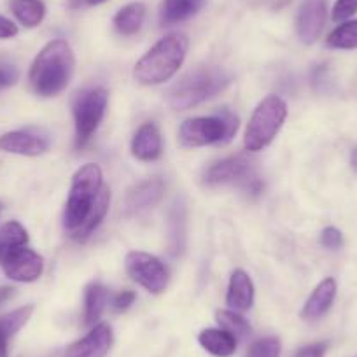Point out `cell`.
I'll use <instances>...</instances> for the list:
<instances>
[{"label": "cell", "mask_w": 357, "mask_h": 357, "mask_svg": "<svg viewBox=\"0 0 357 357\" xmlns=\"http://www.w3.org/2000/svg\"><path fill=\"white\" fill-rule=\"evenodd\" d=\"M146 6L142 2H130L123 6L114 16V26L123 36H133L139 32L146 20Z\"/></svg>", "instance_id": "cell-22"}, {"label": "cell", "mask_w": 357, "mask_h": 357, "mask_svg": "<svg viewBox=\"0 0 357 357\" xmlns=\"http://www.w3.org/2000/svg\"><path fill=\"white\" fill-rule=\"evenodd\" d=\"M109 204H111V191H109L107 188H102L97 200H95L93 208H91V212H89L88 218H86V221L82 222L75 231H72V238L77 240V242H84V240L100 226V222L104 221V218L107 215L109 211Z\"/></svg>", "instance_id": "cell-21"}, {"label": "cell", "mask_w": 357, "mask_h": 357, "mask_svg": "<svg viewBox=\"0 0 357 357\" xmlns=\"http://www.w3.org/2000/svg\"><path fill=\"white\" fill-rule=\"evenodd\" d=\"M326 350H328V343H312V345L305 347V349L298 350L294 357H324Z\"/></svg>", "instance_id": "cell-34"}, {"label": "cell", "mask_w": 357, "mask_h": 357, "mask_svg": "<svg viewBox=\"0 0 357 357\" xmlns=\"http://www.w3.org/2000/svg\"><path fill=\"white\" fill-rule=\"evenodd\" d=\"M321 243L326 247V249L336 250L342 247L343 243V235L338 228H333V226H328V228L322 229L321 233Z\"/></svg>", "instance_id": "cell-31"}, {"label": "cell", "mask_w": 357, "mask_h": 357, "mask_svg": "<svg viewBox=\"0 0 357 357\" xmlns=\"http://www.w3.org/2000/svg\"><path fill=\"white\" fill-rule=\"evenodd\" d=\"M186 205L184 202L175 200L168 214V249L174 256L183 254L186 247V226H188Z\"/></svg>", "instance_id": "cell-19"}, {"label": "cell", "mask_w": 357, "mask_h": 357, "mask_svg": "<svg viewBox=\"0 0 357 357\" xmlns=\"http://www.w3.org/2000/svg\"><path fill=\"white\" fill-rule=\"evenodd\" d=\"M215 319H218L219 326H221L222 329H226L228 333H231L236 340L245 338L250 333L249 322L245 321V317L236 314L235 310H219L218 314H215Z\"/></svg>", "instance_id": "cell-28"}, {"label": "cell", "mask_w": 357, "mask_h": 357, "mask_svg": "<svg viewBox=\"0 0 357 357\" xmlns=\"http://www.w3.org/2000/svg\"><path fill=\"white\" fill-rule=\"evenodd\" d=\"M165 193V184L160 178H149L144 183L135 184L132 190L128 191L125 200V207L128 214H139V212L147 211V208L154 207L160 204Z\"/></svg>", "instance_id": "cell-14"}, {"label": "cell", "mask_w": 357, "mask_h": 357, "mask_svg": "<svg viewBox=\"0 0 357 357\" xmlns=\"http://www.w3.org/2000/svg\"><path fill=\"white\" fill-rule=\"evenodd\" d=\"M32 312L33 307L29 305V307L18 308V310L11 312V314L0 317V340L8 342L11 336H15L29 322V319L32 317Z\"/></svg>", "instance_id": "cell-27"}, {"label": "cell", "mask_w": 357, "mask_h": 357, "mask_svg": "<svg viewBox=\"0 0 357 357\" xmlns=\"http://www.w3.org/2000/svg\"><path fill=\"white\" fill-rule=\"evenodd\" d=\"M333 50H357V20L343 22L326 39Z\"/></svg>", "instance_id": "cell-25"}, {"label": "cell", "mask_w": 357, "mask_h": 357, "mask_svg": "<svg viewBox=\"0 0 357 357\" xmlns=\"http://www.w3.org/2000/svg\"><path fill=\"white\" fill-rule=\"evenodd\" d=\"M250 177H254L252 161L245 154H236V156H229L226 160L218 161L212 167H208L204 175L205 183L211 184V186L233 183L245 184Z\"/></svg>", "instance_id": "cell-10"}, {"label": "cell", "mask_w": 357, "mask_h": 357, "mask_svg": "<svg viewBox=\"0 0 357 357\" xmlns=\"http://www.w3.org/2000/svg\"><path fill=\"white\" fill-rule=\"evenodd\" d=\"M18 36V26L6 16H0V39H13Z\"/></svg>", "instance_id": "cell-35"}, {"label": "cell", "mask_w": 357, "mask_h": 357, "mask_svg": "<svg viewBox=\"0 0 357 357\" xmlns=\"http://www.w3.org/2000/svg\"><path fill=\"white\" fill-rule=\"evenodd\" d=\"M190 40L184 33H168L158 40L133 68V77L146 86L168 81L183 67Z\"/></svg>", "instance_id": "cell-2"}, {"label": "cell", "mask_w": 357, "mask_h": 357, "mask_svg": "<svg viewBox=\"0 0 357 357\" xmlns=\"http://www.w3.org/2000/svg\"><path fill=\"white\" fill-rule=\"evenodd\" d=\"M328 18L326 0H305L296 15V32L301 43L314 44L321 36Z\"/></svg>", "instance_id": "cell-11"}, {"label": "cell", "mask_w": 357, "mask_h": 357, "mask_svg": "<svg viewBox=\"0 0 357 357\" xmlns=\"http://www.w3.org/2000/svg\"><path fill=\"white\" fill-rule=\"evenodd\" d=\"M50 149V140L30 132H9L0 137V151L22 156H39Z\"/></svg>", "instance_id": "cell-13"}, {"label": "cell", "mask_w": 357, "mask_h": 357, "mask_svg": "<svg viewBox=\"0 0 357 357\" xmlns=\"http://www.w3.org/2000/svg\"><path fill=\"white\" fill-rule=\"evenodd\" d=\"M198 342L200 345L207 350L208 354H212L214 357H231L236 350V342L238 340L228 333L226 329L212 328V329H204L198 336Z\"/></svg>", "instance_id": "cell-20"}, {"label": "cell", "mask_w": 357, "mask_h": 357, "mask_svg": "<svg viewBox=\"0 0 357 357\" xmlns=\"http://www.w3.org/2000/svg\"><path fill=\"white\" fill-rule=\"evenodd\" d=\"M11 11L22 25L36 29L46 16V6L40 0H11Z\"/></svg>", "instance_id": "cell-23"}, {"label": "cell", "mask_w": 357, "mask_h": 357, "mask_svg": "<svg viewBox=\"0 0 357 357\" xmlns=\"http://www.w3.org/2000/svg\"><path fill=\"white\" fill-rule=\"evenodd\" d=\"M109 300L107 287L95 282L86 287V307H84V322L88 326H93L102 317L105 310V305Z\"/></svg>", "instance_id": "cell-24"}, {"label": "cell", "mask_w": 357, "mask_h": 357, "mask_svg": "<svg viewBox=\"0 0 357 357\" xmlns=\"http://www.w3.org/2000/svg\"><path fill=\"white\" fill-rule=\"evenodd\" d=\"M226 303L235 312H245L254 305V284L243 270H235L229 277Z\"/></svg>", "instance_id": "cell-15"}, {"label": "cell", "mask_w": 357, "mask_h": 357, "mask_svg": "<svg viewBox=\"0 0 357 357\" xmlns=\"http://www.w3.org/2000/svg\"><path fill=\"white\" fill-rule=\"evenodd\" d=\"M126 272L139 286L153 294H160L167 289L168 273L165 264L156 256L140 250H133L126 256Z\"/></svg>", "instance_id": "cell-7"}, {"label": "cell", "mask_w": 357, "mask_h": 357, "mask_svg": "<svg viewBox=\"0 0 357 357\" xmlns=\"http://www.w3.org/2000/svg\"><path fill=\"white\" fill-rule=\"evenodd\" d=\"M287 116V105L277 95H270L259 102L256 111L252 112L249 125L245 130V149L257 153L272 144L279 130L282 128Z\"/></svg>", "instance_id": "cell-5"}, {"label": "cell", "mask_w": 357, "mask_h": 357, "mask_svg": "<svg viewBox=\"0 0 357 357\" xmlns=\"http://www.w3.org/2000/svg\"><path fill=\"white\" fill-rule=\"evenodd\" d=\"M0 264L6 275L16 282H33L44 270V259L32 249L18 247L0 254Z\"/></svg>", "instance_id": "cell-9"}, {"label": "cell", "mask_w": 357, "mask_h": 357, "mask_svg": "<svg viewBox=\"0 0 357 357\" xmlns=\"http://www.w3.org/2000/svg\"><path fill=\"white\" fill-rule=\"evenodd\" d=\"M357 15V0H336L333 6L331 18L333 22L343 23L349 22L352 16Z\"/></svg>", "instance_id": "cell-30"}, {"label": "cell", "mask_w": 357, "mask_h": 357, "mask_svg": "<svg viewBox=\"0 0 357 357\" xmlns=\"http://www.w3.org/2000/svg\"><path fill=\"white\" fill-rule=\"evenodd\" d=\"M26 242H29V233L18 221H9L0 228V254L25 247Z\"/></svg>", "instance_id": "cell-26"}, {"label": "cell", "mask_w": 357, "mask_h": 357, "mask_svg": "<svg viewBox=\"0 0 357 357\" xmlns=\"http://www.w3.org/2000/svg\"><path fill=\"white\" fill-rule=\"evenodd\" d=\"M178 137H181V142L188 147L226 144V123L221 114L188 119L181 126Z\"/></svg>", "instance_id": "cell-8"}, {"label": "cell", "mask_w": 357, "mask_h": 357, "mask_svg": "<svg viewBox=\"0 0 357 357\" xmlns=\"http://www.w3.org/2000/svg\"><path fill=\"white\" fill-rule=\"evenodd\" d=\"M132 153L140 161H154L161 156V133L154 123H146L137 130Z\"/></svg>", "instance_id": "cell-16"}, {"label": "cell", "mask_w": 357, "mask_h": 357, "mask_svg": "<svg viewBox=\"0 0 357 357\" xmlns=\"http://www.w3.org/2000/svg\"><path fill=\"white\" fill-rule=\"evenodd\" d=\"M109 95L105 89L95 88L86 89L79 93L74 100V119H75V140L77 147H82L91 135L97 132L107 109Z\"/></svg>", "instance_id": "cell-6"}, {"label": "cell", "mask_w": 357, "mask_h": 357, "mask_svg": "<svg viewBox=\"0 0 357 357\" xmlns=\"http://www.w3.org/2000/svg\"><path fill=\"white\" fill-rule=\"evenodd\" d=\"M336 298V280L335 279H324L317 287L314 289V293L310 294V298L305 303L303 310H301V317L307 319V321H315V319H321L322 315L328 314V310L331 308L333 301Z\"/></svg>", "instance_id": "cell-17"}, {"label": "cell", "mask_w": 357, "mask_h": 357, "mask_svg": "<svg viewBox=\"0 0 357 357\" xmlns=\"http://www.w3.org/2000/svg\"><path fill=\"white\" fill-rule=\"evenodd\" d=\"M0 357H8V342L0 340Z\"/></svg>", "instance_id": "cell-38"}, {"label": "cell", "mask_w": 357, "mask_h": 357, "mask_svg": "<svg viewBox=\"0 0 357 357\" xmlns=\"http://www.w3.org/2000/svg\"><path fill=\"white\" fill-rule=\"evenodd\" d=\"M15 294V289L9 286H0V305H4Z\"/></svg>", "instance_id": "cell-36"}, {"label": "cell", "mask_w": 357, "mask_h": 357, "mask_svg": "<svg viewBox=\"0 0 357 357\" xmlns=\"http://www.w3.org/2000/svg\"><path fill=\"white\" fill-rule=\"evenodd\" d=\"M114 335L109 324H97L84 338L72 343L65 357H105L111 350Z\"/></svg>", "instance_id": "cell-12"}, {"label": "cell", "mask_w": 357, "mask_h": 357, "mask_svg": "<svg viewBox=\"0 0 357 357\" xmlns=\"http://www.w3.org/2000/svg\"><path fill=\"white\" fill-rule=\"evenodd\" d=\"M20 72L16 70V67L8 63H0V88H6V86H11L18 81Z\"/></svg>", "instance_id": "cell-32"}, {"label": "cell", "mask_w": 357, "mask_h": 357, "mask_svg": "<svg viewBox=\"0 0 357 357\" xmlns=\"http://www.w3.org/2000/svg\"><path fill=\"white\" fill-rule=\"evenodd\" d=\"M350 165H352L354 170L357 172V147H354L352 153H350Z\"/></svg>", "instance_id": "cell-37"}, {"label": "cell", "mask_w": 357, "mask_h": 357, "mask_svg": "<svg viewBox=\"0 0 357 357\" xmlns=\"http://www.w3.org/2000/svg\"><path fill=\"white\" fill-rule=\"evenodd\" d=\"M280 342L277 338H264L250 347L247 357H279Z\"/></svg>", "instance_id": "cell-29"}, {"label": "cell", "mask_w": 357, "mask_h": 357, "mask_svg": "<svg viewBox=\"0 0 357 357\" xmlns=\"http://www.w3.org/2000/svg\"><path fill=\"white\" fill-rule=\"evenodd\" d=\"M102 191V170L98 165L86 163L72 178L70 195L65 207V228L75 231L93 208L95 200Z\"/></svg>", "instance_id": "cell-4"}, {"label": "cell", "mask_w": 357, "mask_h": 357, "mask_svg": "<svg viewBox=\"0 0 357 357\" xmlns=\"http://www.w3.org/2000/svg\"><path fill=\"white\" fill-rule=\"evenodd\" d=\"M75 58L67 40L54 39L40 50L30 67V84L40 97L61 93L74 74Z\"/></svg>", "instance_id": "cell-1"}, {"label": "cell", "mask_w": 357, "mask_h": 357, "mask_svg": "<svg viewBox=\"0 0 357 357\" xmlns=\"http://www.w3.org/2000/svg\"><path fill=\"white\" fill-rule=\"evenodd\" d=\"M133 301H135V293H132V291H123V293H119L114 298L112 305H114L116 312H125L132 307Z\"/></svg>", "instance_id": "cell-33"}, {"label": "cell", "mask_w": 357, "mask_h": 357, "mask_svg": "<svg viewBox=\"0 0 357 357\" xmlns=\"http://www.w3.org/2000/svg\"><path fill=\"white\" fill-rule=\"evenodd\" d=\"M207 0H163L160 8V23L163 26L177 25L181 22L193 18Z\"/></svg>", "instance_id": "cell-18"}, {"label": "cell", "mask_w": 357, "mask_h": 357, "mask_svg": "<svg viewBox=\"0 0 357 357\" xmlns=\"http://www.w3.org/2000/svg\"><path fill=\"white\" fill-rule=\"evenodd\" d=\"M231 79V72L226 68L218 65H202L172 86L168 91V104L177 111L197 107L228 88Z\"/></svg>", "instance_id": "cell-3"}, {"label": "cell", "mask_w": 357, "mask_h": 357, "mask_svg": "<svg viewBox=\"0 0 357 357\" xmlns=\"http://www.w3.org/2000/svg\"><path fill=\"white\" fill-rule=\"evenodd\" d=\"M84 2L88 6H100L104 4V2H107V0H84Z\"/></svg>", "instance_id": "cell-39"}]
</instances>
